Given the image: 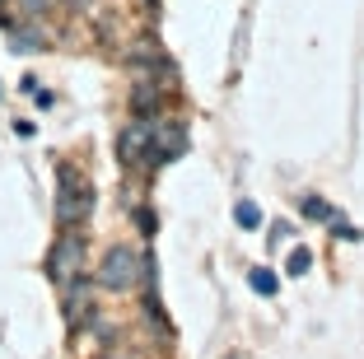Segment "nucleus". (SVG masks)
Returning <instances> with one entry per match:
<instances>
[{"label": "nucleus", "instance_id": "nucleus-1", "mask_svg": "<svg viewBox=\"0 0 364 359\" xmlns=\"http://www.w3.org/2000/svg\"><path fill=\"white\" fill-rule=\"evenodd\" d=\"M61 191H56V220L61 224H80L89 210H94V187L80 178L75 168H61Z\"/></svg>", "mask_w": 364, "mask_h": 359}, {"label": "nucleus", "instance_id": "nucleus-2", "mask_svg": "<svg viewBox=\"0 0 364 359\" xmlns=\"http://www.w3.org/2000/svg\"><path fill=\"white\" fill-rule=\"evenodd\" d=\"M140 275H145V257L131 252L127 243H117V247H107L103 266H98V285L103 289H131Z\"/></svg>", "mask_w": 364, "mask_h": 359}, {"label": "nucleus", "instance_id": "nucleus-3", "mask_svg": "<svg viewBox=\"0 0 364 359\" xmlns=\"http://www.w3.org/2000/svg\"><path fill=\"white\" fill-rule=\"evenodd\" d=\"M80 262H85V238H80V233H61L52 257H47V275H52L56 285H70L80 275Z\"/></svg>", "mask_w": 364, "mask_h": 359}, {"label": "nucleus", "instance_id": "nucleus-4", "mask_svg": "<svg viewBox=\"0 0 364 359\" xmlns=\"http://www.w3.org/2000/svg\"><path fill=\"white\" fill-rule=\"evenodd\" d=\"M150 140H154V122H131L117 140V154L127 159V164H145V159H150Z\"/></svg>", "mask_w": 364, "mask_h": 359}, {"label": "nucleus", "instance_id": "nucleus-5", "mask_svg": "<svg viewBox=\"0 0 364 359\" xmlns=\"http://www.w3.org/2000/svg\"><path fill=\"white\" fill-rule=\"evenodd\" d=\"M159 103V89L154 85H136L131 89V107H136V112H145V107H154Z\"/></svg>", "mask_w": 364, "mask_h": 359}, {"label": "nucleus", "instance_id": "nucleus-6", "mask_svg": "<svg viewBox=\"0 0 364 359\" xmlns=\"http://www.w3.org/2000/svg\"><path fill=\"white\" fill-rule=\"evenodd\" d=\"M247 285L257 289V294H276V275H271L267 266H252V275H247Z\"/></svg>", "mask_w": 364, "mask_h": 359}, {"label": "nucleus", "instance_id": "nucleus-7", "mask_svg": "<svg viewBox=\"0 0 364 359\" xmlns=\"http://www.w3.org/2000/svg\"><path fill=\"white\" fill-rule=\"evenodd\" d=\"M234 220L243 224V229H257V224H262V210H257L252 201H238V205H234Z\"/></svg>", "mask_w": 364, "mask_h": 359}, {"label": "nucleus", "instance_id": "nucleus-8", "mask_svg": "<svg viewBox=\"0 0 364 359\" xmlns=\"http://www.w3.org/2000/svg\"><path fill=\"white\" fill-rule=\"evenodd\" d=\"M304 215H309V220H336V210L327 201H318V196H309V201H304Z\"/></svg>", "mask_w": 364, "mask_h": 359}, {"label": "nucleus", "instance_id": "nucleus-9", "mask_svg": "<svg viewBox=\"0 0 364 359\" xmlns=\"http://www.w3.org/2000/svg\"><path fill=\"white\" fill-rule=\"evenodd\" d=\"M309 266H313L309 247H294V252H289V275H309Z\"/></svg>", "mask_w": 364, "mask_h": 359}, {"label": "nucleus", "instance_id": "nucleus-10", "mask_svg": "<svg viewBox=\"0 0 364 359\" xmlns=\"http://www.w3.org/2000/svg\"><path fill=\"white\" fill-rule=\"evenodd\" d=\"M336 238H346V243H355V238H360V229H350V224H336Z\"/></svg>", "mask_w": 364, "mask_h": 359}, {"label": "nucleus", "instance_id": "nucleus-11", "mask_svg": "<svg viewBox=\"0 0 364 359\" xmlns=\"http://www.w3.org/2000/svg\"><path fill=\"white\" fill-rule=\"evenodd\" d=\"M103 359H127V355H103Z\"/></svg>", "mask_w": 364, "mask_h": 359}]
</instances>
